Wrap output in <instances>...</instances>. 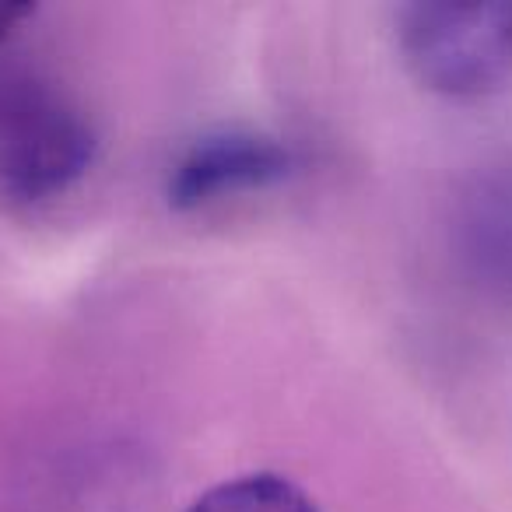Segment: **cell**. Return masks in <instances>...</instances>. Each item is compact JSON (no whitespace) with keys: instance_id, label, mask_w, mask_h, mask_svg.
<instances>
[{"instance_id":"1","label":"cell","mask_w":512,"mask_h":512,"mask_svg":"<svg viewBox=\"0 0 512 512\" xmlns=\"http://www.w3.org/2000/svg\"><path fill=\"white\" fill-rule=\"evenodd\" d=\"M95 127L81 102L29 67H0V200L36 211L64 197L95 162Z\"/></svg>"},{"instance_id":"2","label":"cell","mask_w":512,"mask_h":512,"mask_svg":"<svg viewBox=\"0 0 512 512\" xmlns=\"http://www.w3.org/2000/svg\"><path fill=\"white\" fill-rule=\"evenodd\" d=\"M397 50L421 88L446 99H488L512 81V0L404 4Z\"/></svg>"},{"instance_id":"3","label":"cell","mask_w":512,"mask_h":512,"mask_svg":"<svg viewBox=\"0 0 512 512\" xmlns=\"http://www.w3.org/2000/svg\"><path fill=\"white\" fill-rule=\"evenodd\" d=\"M295 169V151L271 134L218 130L204 134L179 155L169 172V204L176 211H200L249 190H267Z\"/></svg>"},{"instance_id":"4","label":"cell","mask_w":512,"mask_h":512,"mask_svg":"<svg viewBox=\"0 0 512 512\" xmlns=\"http://www.w3.org/2000/svg\"><path fill=\"white\" fill-rule=\"evenodd\" d=\"M186 512H320V505L292 477L256 470L207 488Z\"/></svg>"},{"instance_id":"5","label":"cell","mask_w":512,"mask_h":512,"mask_svg":"<svg viewBox=\"0 0 512 512\" xmlns=\"http://www.w3.org/2000/svg\"><path fill=\"white\" fill-rule=\"evenodd\" d=\"M470 225H474L477 249H481L477 253L481 264L491 267L505 285H512V176L509 183H498L481 193Z\"/></svg>"},{"instance_id":"6","label":"cell","mask_w":512,"mask_h":512,"mask_svg":"<svg viewBox=\"0 0 512 512\" xmlns=\"http://www.w3.org/2000/svg\"><path fill=\"white\" fill-rule=\"evenodd\" d=\"M32 15H36V4H25V0H0V50L15 39V32L22 29Z\"/></svg>"}]
</instances>
